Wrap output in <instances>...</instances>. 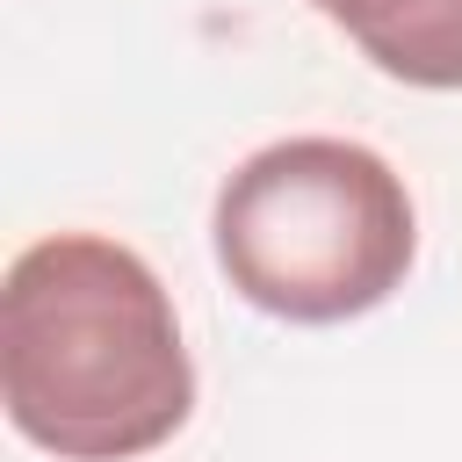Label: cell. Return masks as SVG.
Returning <instances> with one entry per match:
<instances>
[{
    "mask_svg": "<svg viewBox=\"0 0 462 462\" xmlns=\"http://www.w3.org/2000/svg\"><path fill=\"white\" fill-rule=\"evenodd\" d=\"M375 72L455 94L462 87V0H310Z\"/></svg>",
    "mask_w": 462,
    "mask_h": 462,
    "instance_id": "3",
    "label": "cell"
},
{
    "mask_svg": "<svg viewBox=\"0 0 462 462\" xmlns=\"http://www.w3.org/2000/svg\"><path fill=\"white\" fill-rule=\"evenodd\" d=\"M0 404L58 462H130L195 411L166 282L101 231L36 238L0 289Z\"/></svg>",
    "mask_w": 462,
    "mask_h": 462,
    "instance_id": "1",
    "label": "cell"
},
{
    "mask_svg": "<svg viewBox=\"0 0 462 462\" xmlns=\"http://www.w3.org/2000/svg\"><path fill=\"white\" fill-rule=\"evenodd\" d=\"M224 282L289 325H346L390 303L419 253L404 173L354 137H282L238 159L217 188Z\"/></svg>",
    "mask_w": 462,
    "mask_h": 462,
    "instance_id": "2",
    "label": "cell"
}]
</instances>
